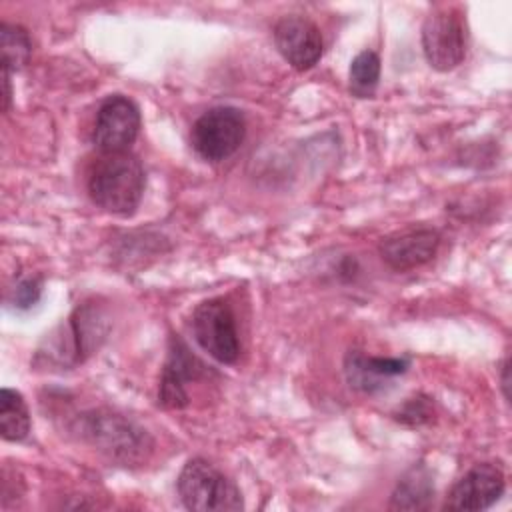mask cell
<instances>
[{"label": "cell", "instance_id": "cell-1", "mask_svg": "<svg viewBox=\"0 0 512 512\" xmlns=\"http://www.w3.org/2000/svg\"><path fill=\"white\" fill-rule=\"evenodd\" d=\"M144 168L130 152L102 154L88 176V194L96 206L110 214L130 216L144 194Z\"/></svg>", "mask_w": 512, "mask_h": 512}, {"label": "cell", "instance_id": "cell-2", "mask_svg": "<svg viewBox=\"0 0 512 512\" xmlns=\"http://www.w3.org/2000/svg\"><path fill=\"white\" fill-rule=\"evenodd\" d=\"M178 494L188 510L234 512L242 510L238 486L204 458H192L178 476Z\"/></svg>", "mask_w": 512, "mask_h": 512}, {"label": "cell", "instance_id": "cell-3", "mask_svg": "<svg viewBox=\"0 0 512 512\" xmlns=\"http://www.w3.org/2000/svg\"><path fill=\"white\" fill-rule=\"evenodd\" d=\"M80 432L98 450L122 464L142 462L150 450L146 430L110 410H94L82 418Z\"/></svg>", "mask_w": 512, "mask_h": 512}, {"label": "cell", "instance_id": "cell-4", "mask_svg": "<svg viewBox=\"0 0 512 512\" xmlns=\"http://www.w3.org/2000/svg\"><path fill=\"white\" fill-rule=\"evenodd\" d=\"M246 136L244 114L234 106H214L206 110L190 130L192 148L208 162L230 158Z\"/></svg>", "mask_w": 512, "mask_h": 512}, {"label": "cell", "instance_id": "cell-5", "mask_svg": "<svg viewBox=\"0 0 512 512\" xmlns=\"http://www.w3.org/2000/svg\"><path fill=\"white\" fill-rule=\"evenodd\" d=\"M192 334L204 352L222 364H234L240 356L236 316L224 298L200 302L192 312Z\"/></svg>", "mask_w": 512, "mask_h": 512}, {"label": "cell", "instance_id": "cell-6", "mask_svg": "<svg viewBox=\"0 0 512 512\" xmlns=\"http://www.w3.org/2000/svg\"><path fill=\"white\" fill-rule=\"evenodd\" d=\"M422 50L438 72L454 70L466 56V28L462 14L452 6L430 12L422 24Z\"/></svg>", "mask_w": 512, "mask_h": 512}, {"label": "cell", "instance_id": "cell-7", "mask_svg": "<svg viewBox=\"0 0 512 512\" xmlns=\"http://www.w3.org/2000/svg\"><path fill=\"white\" fill-rule=\"evenodd\" d=\"M140 130L138 106L120 94L108 96L96 114L94 144L102 154L128 152Z\"/></svg>", "mask_w": 512, "mask_h": 512}, {"label": "cell", "instance_id": "cell-8", "mask_svg": "<svg viewBox=\"0 0 512 512\" xmlns=\"http://www.w3.org/2000/svg\"><path fill=\"white\" fill-rule=\"evenodd\" d=\"M274 42L282 58L296 70H310L322 56V34L304 16H284L274 26Z\"/></svg>", "mask_w": 512, "mask_h": 512}, {"label": "cell", "instance_id": "cell-9", "mask_svg": "<svg viewBox=\"0 0 512 512\" xmlns=\"http://www.w3.org/2000/svg\"><path fill=\"white\" fill-rule=\"evenodd\" d=\"M504 474L494 464H476L450 490L444 508L456 512H478L490 508L504 492Z\"/></svg>", "mask_w": 512, "mask_h": 512}, {"label": "cell", "instance_id": "cell-10", "mask_svg": "<svg viewBox=\"0 0 512 512\" xmlns=\"http://www.w3.org/2000/svg\"><path fill=\"white\" fill-rule=\"evenodd\" d=\"M206 372V366L190 354L186 344L178 338H172L168 360L162 370L160 388H158V402L164 408H184L188 404V382L200 378Z\"/></svg>", "mask_w": 512, "mask_h": 512}, {"label": "cell", "instance_id": "cell-11", "mask_svg": "<svg viewBox=\"0 0 512 512\" xmlns=\"http://www.w3.org/2000/svg\"><path fill=\"white\" fill-rule=\"evenodd\" d=\"M440 234L432 228H410L386 236L378 250L382 260L394 270H412L430 262L438 250Z\"/></svg>", "mask_w": 512, "mask_h": 512}, {"label": "cell", "instance_id": "cell-12", "mask_svg": "<svg viewBox=\"0 0 512 512\" xmlns=\"http://www.w3.org/2000/svg\"><path fill=\"white\" fill-rule=\"evenodd\" d=\"M346 378L352 388L362 392H376L386 386L394 376H400L408 368L406 358H376L364 356L360 352H350L346 356Z\"/></svg>", "mask_w": 512, "mask_h": 512}, {"label": "cell", "instance_id": "cell-13", "mask_svg": "<svg viewBox=\"0 0 512 512\" xmlns=\"http://www.w3.org/2000/svg\"><path fill=\"white\" fill-rule=\"evenodd\" d=\"M434 498V482L424 466H412L396 484L390 500L392 510H426Z\"/></svg>", "mask_w": 512, "mask_h": 512}, {"label": "cell", "instance_id": "cell-14", "mask_svg": "<svg viewBox=\"0 0 512 512\" xmlns=\"http://www.w3.org/2000/svg\"><path fill=\"white\" fill-rule=\"evenodd\" d=\"M30 432V412L18 390L2 388L0 392V434L8 442L24 440Z\"/></svg>", "mask_w": 512, "mask_h": 512}, {"label": "cell", "instance_id": "cell-15", "mask_svg": "<svg viewBox=\"0 0 512 512\" xmlns=\"http://www.w3.org/2000/svg\"><path fill=\"white\" fill-rule=\"evenodd\" d=\"M0 46H2V68H6L8 72L20 70L32 54V42L28 32L16 24L2 22Z\"/></svg>", "mask_w": 512, "mask_h": 512}, {"label": "cell", "instance_id": "cell-16", "mask_svg": "<svg viewBox=\"0 0 512 512\" xmlns=\"http://www.w3.org/2000/svg\"><path fill=\"white\" fill-rule=\"evenodd\" d=\"M380 78V58L372 50H362L350 64V88L358 96L374 92Z\"/></svg>", "mask_w": 512, "mask_h": 512}, {"label": "cell", "instance_id": "cell-17", "mask_svg": "<svg viewBox=\"0 0 512 512\" xmlns=\"http://www.w3.org/2000/svg\"><path fill=\"white\" fill-rule=\"evenodd\" d=\"M40 298V280L24 278L14 288V304L18 308H30Z\"/></svg>", "mask_w": 512, "mask_h": 512}, {"label": "cell", "instance_id": "cell-18", "mask_svg": "<svg viewBox=\"0 0 512 512\" xmlns=\"http://www.w3.org/2000/svg\"><path fill=\"white\" fill-rule=\"evenodd\" d=\"M410 418V424L416 426V424H422L430 418V406L426 400H416L412 398L400 412V420L406 422Z\"/></svg>", "mask_w": 512, "mask_h": 512}]
</instances>
